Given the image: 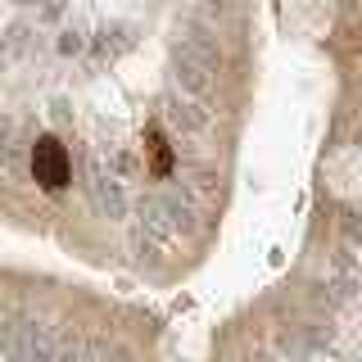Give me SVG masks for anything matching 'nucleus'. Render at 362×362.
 Returning <instances> with one entry per match:
<instances>
[{
  "instance_id": "2",
  "label": "nucleus",
  "mask_w": 362,
  "mask_h": 362,
  "mask_svg": "<svg viewBox=\"0 0 362 362\" xmlns=\"http://www.w3.org/2000/svg\"><path fill=\"white\" fill-rule=\"evenodd\" d=\"M163 118L173 122V127L181 132V136H195V132H204L213 122V113L204 109V100H190V95H168L163 100Z\"/></svg>"
},
{
  "instance_id": "6",
  "label": "nucleus",
  "mask_w": 362,
  "mask_h": 362,
  "mask_svg": "<svg viewBox=\"0 0 362 362\" xmlns=\"http://www.w3.org/2000/svg\"><path fill=\"white\" fill-rule=\"evenodd\" d=\"M90 195H95L105 218H127V195H122V186H118L113 173H90Z\"/></svg>"
},
{
  "instance_id": "3",
  "label": "nucleus",
  "mask_w": 362,
  "mask_h": 362,
  "mask_svg": "<svg viewBox=\"0 0 362 362\" xmlns=\"http://www.w3.org/2000/svg\"><path fill=\"white\" fill-rule=\"evenodd\" d=\"M173 77H177V86L186 90L190 100H209V90H213V73L204 68L199 59H190L186 50H177L173 45Z\"/></svg>"
},
{
  "instance_id": "11",
  "label": "nucleus",
  "mask_w": 362,
  "mask_h": 362,
  "mask_svg": "<svg viewBox=\"0 0 362 362\" xmlns=\"http://www.w3.org/2000/svg\"><path fill=\"white\" fill-rule=\"evenodd\" d=\"M199 5H204V9H209V14H222V9H226V5H231V0H199Z\"/></svg>"
},
{
  "instance_id": "9",
  "label": "nucleus",
  "mask_w": 362,
  "mask_h": 362,
  "mask_svg": "<svg viewBox=\"0 0 362 362\" xmlns=\"http://www.w3.org/2000/svg\"><path fill=\"white\" fill-rule=\"evenodd\" d=\"M82 50H86L82 32H64V37H59V54H82Z\"/></svg>"
},
{
  "instance_id": "8",
  "label": "nucleus",
  "mask_w": 362,
  "mask_h": 362,
  "mask_svg": "<svg viewBox=\"0 0 362 362\" xmlns=\"http://www.w3.org/2000/svg\"><path fill=\"white\" fill-rule=\"evenodd\" d=\"M127 41H132V37H127V28H105V32L95 37V50H100V54H118Z\"/></svg>"
},
{
  "instance_id": "1",
  "label": "nucleus",
  "mask_w": 362,
  "mask_h": 362,
  "mask_svg": "<svg viewBox=\"0 0 362 362\" xmlns=\"http://www.w3.org/2000/svg\"><path fill=\"white\" fill-rule=\"evenodd\" d=\"M177 50H186L190 59H199L209 73H218V68H222V45L213 41V32L199 28L195 18H181V28H177Z\"/></svg>"
},
{
  "instance_id": "4",
  "label": "nucleus",
  "mask_w": 362,
  "mask_h": 362,
  "mask_svg": "<svg viewBox=\"0 0 362 362\" xmlns=\"http://www.w3.org/2000/svg\"><path fill=\"white\" fill-rule=\"evenodd\" d=\"M141 231L150 235L154 245H168V240L177 235L173 213H168V199H163V195H145V199H141Z\"/></svg>"
},
{
  "instance_id": "7",
  "label": "nucleus",
  "mask_w": 362,
  "mask_h": 362,
  "mask_svg": "<svg viewBox=\"0 0 362 362\" xmlns=\"http://www.w3.org/2000/svg\"><path fill=\"white\" fill-rule=\"evenodd\" d=\"M163 199H168V213H173L177 235L181 231H195V209H190V199H181V195H163Z\"/></svg>"
},
{
  "instance_id": "10",
  "label": "nucleus",
  "mask_w": 362,
  "mask_h": 362,
  "mask_svg": "<svg viewBox=\"0 0 362 362\" xmlns=\"http://www.w3.org/2000/svg\"><path fill=\"white\" fill-rule=\"evenodd\" d=\"M109 168H113V177H127V173H136V158L122 150V154H113V163H109Z\"/></svg>"
},
{
  "instance_id": "5",
  "label": "nucleus",
  "mask_w": 362,
  "mask_h": 362,
  "mask_svg": "<svg viewBox=\"0 0 362 362\" xmlns=\"http://www.w3.org/2000/svg\"><path fill=\"white\" fill-rule=\"evenodd\" d=\"M37 181L50 190H59L68 181V158H64V145L59 141H41L37 145Z\"/></svg>"
}]
</instances>
